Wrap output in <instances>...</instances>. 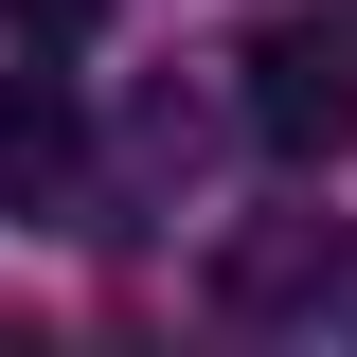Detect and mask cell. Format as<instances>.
Segmentation results:
<instances>
[{
    "label": "cell",
    "instance_id": "277c9868",
    "mask_svg": "<svg viewBox=\"0 0 357 357\" xmlns=\"http://www.w3.org/2000/svg\"><path fill=\"white\" fill-rule=\"evenodd\" d=\"M0 18H18V36H36V54H72L89 18H107V0H0Z\"/></svg>",
    "mask_w": 357,
    "mask_h": 357
},
{
    "label": "cell",
    "instance_id": "6da1fadb",
    "mask_svg": "<svg viewBox=\"0 0 357 357\" xmlns=\"http://www.w3.org/2000/svg\"><path fill=\"white\" fill-rule=\"evenodd\" d=\"M232 126H250L268 143V161H340V143H357V36H340V18H268V36H250V89H232Z\"/></svg>",
    "mask_w": 357,
    "mask_h": 357
},
{
    "label": "cell",
    "instance_id": "3957f363",
    "mask_svg": "<svg viewBox=\"0 0 357 357\" xmlns=\"http://www.w3.org/2000/svg\"><path fill=\"white\" fill-rule=\"evenodd\" d=\"M0 197H18V215H72L89 197V126H72V89H0Z\"/></svg>",
    "mask_w": 357,
    "mask_h": 357
},
{
    "label": "cell",
    "instance_id": "7a4b0ae2",
    "mask_svg": "<svg viewBox=\"0 0 357 357\" xmlns=\"http://www.w3.org/2000/svg\"><path fill=\"white\" fill-rule=\"evenodd\" d=\"M215 304H232V321H321V304H357L340 215H250V232L215 250Z\"/></svg>",
    "mask_w": 357,
    "mask_h": 357
}]
</instances>
